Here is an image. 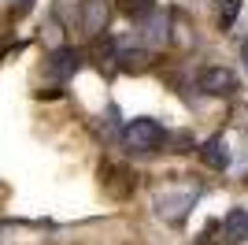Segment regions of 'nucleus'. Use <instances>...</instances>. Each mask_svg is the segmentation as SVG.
<instances>
[{
    "mask_svg": "<svg viewBox=\"0 0 248 245\" xmlns=\"http://www.w3.org/2000/svg\"><path fill=\"white\" fill-rule=\"evenodd\" d=\"M115 60H119V67H123L126 74H141V71H148V56L145 49H130V41H119L115 45Z\"/></svg>",
    "mask_w": 248,
    "mask_h": 245,
    "instance_id": "4",
    "label": "nucleus"
},
{
    "mask_svg": "<svg viewBox=\"0 0 248 245\" xmlns=\"http://www.w3.org/2000/svg\"><path fill=\"white\" fill-rule=\"evenodd\" d=\"M123 141L130 145V153H155V149H163L167 141V130L159 126L155 119H130L123 126Z\"/></svg>",
    "mask_w": 248,
    "mask_h": 245,
    "instance_id": "1",
    "label": "nucleus"
},
{
    "mask_svg": "<svg viewBox=\"0 0 248 245\" xmlns=\"http://www.w3.org/2000/svg\"><path fill=\"white\" fill-rule=\"evenodd\" d=\"M78 67H82V52L78 49H71V45H60V49H52V56H48V78H56V82H67V78H74L78 74Z\"/></svg>",
    "mask_w": 248,
    "mask_h": 245,
    "instance_id": "3",
    "label": "nucleus"
},
{
    "mask_svg": "<svg viewBox=\"0 0 248 245\" xmlns=\"http://www.w3.org/2000/svg\"><path fill=\"white\" fill-rule=\"evenodd\" d=\"M11 4H19V11H26V8L33 4V0H11Z\"/></svg>",
    "mask_w": 248,
    "mask_h": 245,
    "instance_id": "13",
    "label": "nucleus"
},
{
    "mask_svg": "<svg viewBox=\"0 0 248 245\" xmlns=\"http://www.w3.org/2000/svg\"><path fill=\"white\" fill-rule=\"evenodd\" d=\"M197 86L207 97H230V93H237V74L230 71V67H204Z\"/></svg>",
    "mask_w": 248,
    "mask_h": 245,
    "instance_id": "2",
    "label": "nucleus"
},
{
    "mask_svg": "<svg viewBox=\"0 0 248 245\" xmlns=\"http://www.w3.org/2000/svg\"><path fill=\"white\" fill-rule=\"evenodd\" d=\"M218 230H222V242H226V245L248 242V212H245V208H233V212L218 223Z\"/></svg>",
    "mask_w": 248,
    "mask_h": 245,
    "instance_id": "5",
    "label": "nucleus"
},
{
    "mask_svg": "<svg viewBox=\"0 0 248 245\" xmlns=\"http://www.w3.org/2000/svg\"><path fill=\"white\" fill-rule=\"evenodd\" d=\"M200 160L211 167V171H226L230 167V145H226V138H207L204 145H200Z\"/></svg>",
    "mask_w": 248,
    "mask_h": 245,
    "instance_id": "6",
    "label": "nucleus"
},
{
    "mask_svg": "<svg viewBox=\"0 0 248 245\" xmlns=\"http://www.w3.org/2000/svg\"><path fill=\"white\" fill-rule=\"evenodd\" d=\"M85 19H82V30L89 34V37H96V34L104 30V22H108V4L104 0H85Z\"/></svg>",
    "mask_w": 248,
    "mask_h": 245,
    "instance_id": "8",
    "label": "nucleus"
},
{
    "mask_svg": "<svg viewBox=\"0 0 248 245\" xmlns=\"http://www.w3.org/2000/svg\"><path fill=\"white\" fill-rule=\"evenodd\" d=\"M241 11V0H218V26H233Z\"/></svg>",
    "mask_w": 248,
    "mask_h": 245,
    "instance_id": "11",
    "label": "nucleus"
},
{
    "mask_svg": "<svg viewBox=\"0 0 248 245\" xmlns=\"http://www.w3.org/2000/svg\"><path fill=\"white\" fill-rule=\"evenodd\" d=\"M115 4H119V11L130 15L134 22H141L148 11H155V0H115Z\"/></svg>",
    "mask_w": 248,
    "mask_h": 245,
    "instance_id": "10",
    "label": "nucleus"
},
{
    "mask_svg": "<svg viewBox=\"0 0 248 245\" xmlns=\"http://www.w3.org/2000/svg\"><path fill=\"white\" fill-rule=\"evenodd\" d=\"M137 26H141V30H145V37L152 41V45H163L167 41V30H170V19H167V11H148L145 19L137 22Z\"/></svg>",
    "mask_w": 248,
    "mask_h": 245,
    "instance_id": "7",
    "label": "nucleus"
},
{
    "mask_svg": "<svg viewBox=\"0 0 248 245\" xmlns=\"http://www.w3.org/2000/svg\"><path fill=\"white\" fill-rule=\"evenodd\" d=\"M241 63H245V71H248V41L241 45Z\"/></svg>",
    "mask_w": 248,
    "mask_h": 245,
    "instance_id": "12",
    "label": "nucleus"
},
{
    "mask_svg": "<svg viewBox=\"0 0 248 245\" xmlns=\"http://www.w3.org/2000/svg\"><path fill=\"white\" fill-rule=\"evenodd\" d=\"M197 193H182V197H159V215H170V219H182V215L193 208Z\"/></svg>",
    "mask_w": 248,
    "mask_h": 245,
    "instance_id": "9",
    "label": "nucleus"
}]
</instances>
